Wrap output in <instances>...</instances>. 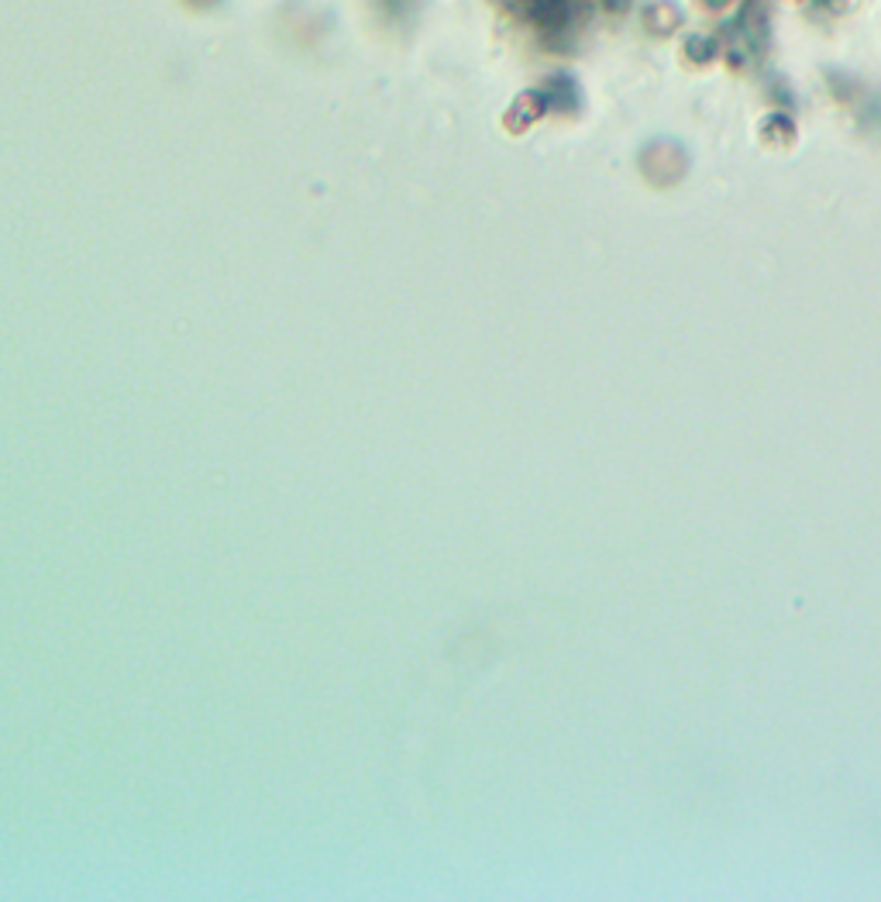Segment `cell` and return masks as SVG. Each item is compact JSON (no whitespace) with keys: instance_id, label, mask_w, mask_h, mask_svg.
Segmentation results:
<instances>
[{"instance_id":"3957f363","label":"cell","mask_w":881,"mask_h":902,"mask_svg":"<svg viewBox=\"0 0 881 902\" xmlns=\"http://www.w3.org/2000/svg\"><path fill=\"white\" fill-rule=\"evenodd\" d=\"M703 4H706L710 11H723L726 4H734V0H703Z\"/></svg>"},{"instance_id":"7a4b0ae2","label":"cell","mask_w":881,"mask_h":902,"mask_svg":"<svg viewBox=\"0 0 881 902\" xmlns=\"http://www.w3.org/2000/svg\"><path fill=\"white\" fill-rule=\"evenodd\" d=\"M685 55L692 59V63H710V59L716 55V45L706 39V35H689V42H685Z\"/></svg>"},{"instance_id":"6da1fadb","label":"cell","mask_w":881,"mask_h":902,"mask_svg":"<svg viewBox=\"0 0 881 902\" xmlns=\"http://www.w3.org/2000/svg\"><path fill=\"white\" fill-rule=\"evenodd\" d=\"M762 138H765V141L788 145V141L796 138V125L788 122L785 114H768V117H765V125H762Z\"/></svg>"}]
</instances>
